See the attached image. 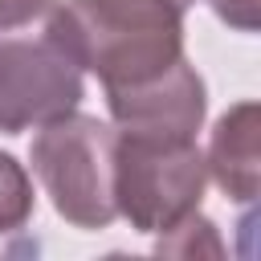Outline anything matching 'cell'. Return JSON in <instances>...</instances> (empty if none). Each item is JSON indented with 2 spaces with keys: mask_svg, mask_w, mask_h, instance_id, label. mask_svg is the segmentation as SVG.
<instances>
[{
  "mask_svg": "<svg viewBox=\"0 0 261 261\" xmlns=\"http://www.w3.org/2000/svg\"><path fill=\"white\" fill-rule=\"evenodd\" d=\"M45 29L106 90L147 82L184 57V8L175 0H65Z\"/></svg>",
  "mask_w": 261,
  "mask_h": 261,
  "instance_id": "obj_1",
  "label": "cell"
},
{
  "mask_svg": "<svg viewBox=\"0 0 261 261\" xmlns=\"http://www.w3.org/2000/svg\"><path fill=\"white\" fill-rule=\"evenodd\" d=\"M114 139L106 122L90 114H61L37 126L33 171L53 200L57 216L73 228H106L118 216L114 204Z\"/></svg>",
  "mask_w": 261,
  "mask_h": 261,
  "instance_id": "obj_2",
  "label": "cell"
},
{
  "mask_svg": "<svg viewBox=\"0 0 261 261\" xmlns=\"http://www.w3.org/2000/svg\"><path fill=\"white\" fill-rule=\"evenodd\" d=\"M204 179L208 167L196 139H114V204L139 232H167L175 220L196 212Z\"/></svg>",
  "mask_w": 261,
  "mask_h": 261,
  "instance_id": "obj_3",
  "label": "cell"
},
{
  "mask_svg": "<svg viewBox=\"0 0 261 261\" xmlns=\"http://www.w3.org/2000/svg\"><path fill=\"white\" fill-rule=\"evenodd\" d=\"M82 102V65L45 33H0V130L20 135Z\"/></svg>",
  "mask_w": 261,
  "mask_h": 261,
  "instance_id": "obj_4",
  "label": "cell"
},
{
  "mask_svg": "<svg viewBox=\"0 0 261 261\" xmlns=\"http://www.w3.org/2000/svg\"><path fill=\"white\" fill-rule=\"evenodd\" d=\"M106 102H110V114L118 122V135L167 139V143L196 139V130L204 122V106H208L204 82L184 57L147 82L106 90Z\"/></svg>",
  "mask_w": 261,
  "mask_h": 261,
  "instance_id": "obj_5",
  "label": "cell"
},
{
  "mask_svg": "<svg viewBox=\"0 0 261 261\" xmlns=\"http://www.w3.org/2000/svg\"><path fill=\"white\" fill-rule=\"evenodd\" d=\"M204 167L228 200L249 204L257 196V188H261V110H257V102H237L216 122Z\"/></svg>",
  "mask_w": 261,
  "mask_h": 261,
  "instance_id": "obj_6",
  "label": "cell"
},
{
  "mask_svg": "<svg viewBox=\"0 0 261 261\" xmlns=\"http://www.w3.org/2000/svg\"><path fill=\"white\" fill-rule=\"evenodd\" d=\"M155 253H171V257H200V253H208V257H220L224 245H220L212 220H204L200 212H188L184 220H175V224L159 237Z\"/></svg>",
  "mask_w": 261,
  "mask_h": 261,
  "instance_id": "obj_7",
  "label": "cell"
},
{
  "mask_svg": "<svg viewBox=\"0 0 261 261\" xmlns=\"http://www.w3.org/2000/svg\"><path fill=\"white\" fill-rule=\"evenodd\" d=\"M29 216H33V184L24 167L0 151V232L20 228Z\"/></svg>",
  "mask_w": 261,
  "mask_h": 261,
  "instance_id": "obj_8",
  "label": "cell"
},
{
  "mask_svg": "<svg viewBox=\"0 0 261 261\" xmlns=\"http://www.w3.org/2000/svg\"><path fill=\"white\" fill-rule=\"evenodd\" d=\"M208 4H212V12H216L220 20H228L232 29L257 33V8H261V0H208Z\"/></svg>",
  "mask_w": 261,
  "mask_h": 261,
  "instance_id": "obj_9",
  "label": "cell"
},
{
  "mask_svg": "<svg viewBox=\"0 0 261 261\" xmlns=\"http://www.w3.org/2000/svg\"><path fill=\"white\" fill-rule=\"evenodd\" d=\"M53 0H0V33L4 29H16V24H29L33 16H41Z\"/></svg>",
  "mask_w": 261,
  "mask_h": 261,
  "instance_id": "obj_10",
  "label": "cell"
},
{
  "mask_svg": "<svg viewBox=\"0 0 261 261\" xmlns=\"http://www.w3.org/2000/svg\"><path fill=\"white\" fill-rule=\"evenodd\" d=\"M175 4H179V8H188V4H192V0H175Z\"/></svg>",
  "mask_w": 261,
  "mask_h": 261,
  "instance_id": "obj_11",
  "label": "cell"
}]
</instances>
